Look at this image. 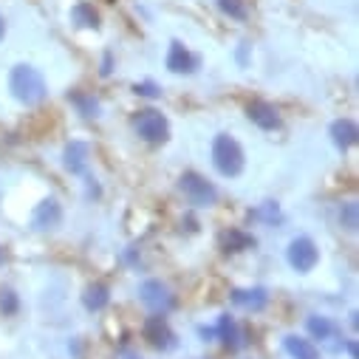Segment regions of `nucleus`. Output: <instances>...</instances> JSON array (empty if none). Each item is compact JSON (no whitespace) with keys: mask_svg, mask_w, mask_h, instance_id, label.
Returning a JSON list of instances; mask_svg holds the SVG:
<instances>
[{"mask_svg":"<svg viewBox=\"0 0 359 359\" xmlns=\"http://www.w3.org/2000/svg\"><path fill=\"white\" fill-rule=\"evenodd\" d=\"M9 91L18 102L23 105H37L46 100L48 88H46V79L37 68L32 65H15L12 74H9Z\"/></svg>","mask_w":359,"mask_h":359,"instance_id":"f257e3e1","label":"nucleus"},{"mask_svg":"<svg viewBox=\"0 0 359 359\" xmlns=\"http://www.w3.org/2000/svg\"><path fill=\"white\" fill-rule=\"evenodd\" d=\"M212 164L221 175L226 178H235L243 172L246 167V156H243V147L229 136V133H218L212 139Z\"/></svg>","mask_w":359,"mask_h":359,"instance_id":"f03ea898","label":"nucleus"},{"mask_svg":"<svg viewBox=\"0 0 359 359\" xmlns=\"http://www.w3.org/2000/svg\"><path fill=\"white\" fill-rule=\"evenodd\" d=\"M178 190L184 193V198L193 204V207H212L218 201V190L212 182H207V178L196 170H187L182 172V178H178Z\"/></svg>","mask_w":359,"mask_h":359,"instance_id":"7ed1b4c3","label":"nucleus"},{"mask_svg":"<svg viewBox=\"0 0 359 359\" xmlns=\"http://www.w3.org/2000/svg\"><path fill=\"white\" fill-rule=\"evenodd\" d=\"M133 130L139 139H144L147 144H161L170 139V122L164 119V114H158L156 108H144L133 116Z\"/></svg>","mask_w":359,"mask_h":359,"instance_id":"20e7f679","label":"nucleus"},{"mask_svg":"<svg viewBox=\"0 0 359 359\" xmlns=\"http://www.w3.org/2000/svg\"><path fill=\"white\" fill-rule=\"evenodd\" d=\"M286 257H289V263H292L294 272L306 275V272H311V269L317 266L320 252H317V243H314L311 238H306V235H303V238H294V241L289 243Z\"/></svg>","mask_w":359,"mask_h":359,"instance_id":"39448f33","label":"nucleus"},{"mask_svg":"<svg viewBox=\"0 0 359 359\" xmlns=\"http://www.w3.org/2000/svg\"><path fill=\"white\" fill-rule=\"evenodd\" d=\"M142 334H144L147 345H150V348H156V351H172V348H175V334H172L170 323L164 320V314L147 317V320H144Z\"/></svg>","mask_w":359,"mask_h":359,"instance_id":"423d86ee","label":"nucleus"},{"mask_svg":"<svg viewBox=\"0 0 359 359\" xmlns=\"http://www.w3.org/2000/svg\"><path fill=\"white\" fill-rule=\"evenodd\" d=\"M139 297H142V303H144L147 309H153V311H158V314L170 311L172 303H175L172 292H170L167 283H161V280H144V283L139 286Z\"/></svg>","mask_w":359,"mask_h":359,"instance_id":"0eeeda50","label":"nucleus"},{"mask_svg":"<svg viewBox=\"0 0 359 359\" xmlns=\"http://www.w3.org/2000/svg\"><path fill=\"white\" fill-rule=\"evenodd\" d=\"M164 62H167V68L172 74H196L198 65H201L198 54H193L182 40H172L170 43V51H167V60Z\"/></svg>","mask_w":359,"mask_h":359,"instance_id":"6e6552de","label":"nucleus"},{"mask_svg":"<svg viewBox=\"0 0 359 359\" xmlns=\"http://www.w3.org/2000/svg\"><path fill=\"white\" fill-rule=\"evenodd\" d=\"M246 116H249L257 128H263V130H275V128H280V114H278V108H275V105H269V102H263V100L249 102V105H246Z\"/></svg>","mask_w":359,"mask_h":359,"instance_id":"1a4fd4ad","label":"nucleus"},{"mask_svg":"<svg viewBox=\"0 0 359 359\" xmlns=\"http://www.w3.org/2000/svg\"><path fill=\"white\" fill-rule=\"evenodd\" d=\"M71 23L76 29H85V32H100L102 29L100 12L94 9V4H88V0H79V4L71 6Z\"/></svg>","mask_w":359,"mask_h":359,"instance_id":"9d476101","label":"nucleus"},{"mask_svg":"<svg viewBox=\"0 0 359 359\" xmlns=\"http://www.w3.org/2000/svg\"><path fill=\"white\" fill-rule=\"evenodd\" d=\"M331 139H334V144H337L339 150L353 147V144L359 142V128H356V122H353V119H337V122L331 125Z\"/></svg>","mask_w":359,"mask_h":359,"instance_id":"9b49d317","label":"nucleus"},{"mask_svg":"<svg viewBox=\"0 0 359 359\" xmlns=\"http://www.w3.org/2000/svg\"><path fill=\"white\" fill-rule=\"evenodd\" d=\"M60 218H62L60 204L54 198H46L43 204H37V210L32 215V224H34V229H51V226L60 224Z\"/></svg>","mask_w":359,"mask_h":359,"instance_id":"f8f14e48","label":"nucleus"},{"mask_svg":"<svg viewBox=\"0 0 359 359\" xmlns=\"http://www.w3.org/2000/svg\"><path fill=\"white\" fill-rule=\"evenodd\" d=\"M232 303L243 306V309H252V311H260V309H266L269 294H266V289H235Z\"/></svg>","mask_w":359,"mask_h":359,"instance_id":"ddd939ff","label":"nucleus"},{"mask_svg":"<svg viewBox=\"0 0 359 359\" xmlns=\"http://www.w3.org/2000/svg\"><path fill=\"white\" fill-rule=\"evenodd\" d=\"M108 303H111V289L105 283H91L82 294V306L88 311H102Z\"/></svg>","mask_w":359,"mask_h":359,"instance_id":"4468645a","label":"nucleus"},{"mask_svg":"<svg viewBox=\"0 0 359 359\" xmlns=\"http://www.w3.org/2000/svg\"><path fill=\"white\" fill-rule=\"evenodd\" d=\"M65 170L68 172H85V167H88V144L85 142H71L68 147H65Z\"/></svg>","mask_w":359,"mask_h":359,"instance_id":"2eb2a0df","label":"nucleus"},{"mask_svg":"<svg viewBox=\"0 0 359 359\" xmlns=\"http://www.w3.org/2000/svg\"><path fill=\"white\" fill-rule=\"evenodd\" d=\"M255 246V238L252 235H246L243 229H226V232H221V249L224 252H243V249H252Z\"/></svg>","mask_w":359,"mask_h":359,"instance_id":"dca6fc26","label":"nucleus"},{"mask_svg":"<svg viewBox=\"0 0 359 359\" xmlns=\"http://www.w3.org/2000/svg\"><path fill=\"white\" fill-rule=\"evenodd\" d=\"M283 345H286V351L294 356V359H320V353H317V348H314V342L311 339H303V337H286L283 339Z\"/></svg>","mask_w":359,"mask_h":359,"instance_id":"f3484780","label":"nucleus"},{"mask_svg":"<svg viewBox=\"0 0 359 359\" xmlns=\"http://www.w3.org/2000/svg\"><path fill=\"white\" fill-rule=\"evenodd\" d=\"M68 102L85 116V119H97L100 116V102L91 97V94H82V91H71L68 94Z\"/></svg>","mask_w":359,"mask_h":359,"instance_id":"a211bd4d","label":"nucleus"},{"mask_svg":"<svg viewBox=\"0 0 359 359\" xmlns=\"http://www.w3.org/2000/svg\"><path fill=\"white\" fill-rule=\"evenodd\" d=\"M218 337H221V342L226 348H238L241 345V331H238V325H235V320L229 314H224L218 320Z\"/></svg>","mask_w":359,"mask_h":359,"instance_id":"6ab92c4d","label":"nucleus"},{"mask_svg":"<svg viewBox=\"0 0 359 359\" xmlns=\"http://www.w3.org/2000/svg\"><path fill=\"white\" fill-rule=\"evenodd\" d=\"M306 328H309V334H311L314 339H331V337H334V331H337V328H334V323H331L328 317H317V314L306 320Z\"/></svg>","mask_w":359,"mask_h":359,"instance_id":"aec40b11","label":"nucleus"},{"mask_svg":"<svg viewBox=\"0 0 359 359\" xmlns=\"http://www.w3.org/2000/svg\"><path fill=\"white\" fill-rule=\"evenodd\" d=\"M218 4V9L226 15V18H232V20H246V4L243 0H215Z\"/></svg>","mask_w":359,"mask_h":359,"instance_id":"412c9836","label":"nucleus"},{"mask_svg":"<svg viewBox=\"0 0 359 359\" xmlns=\"http://www.w3.org/2000/svg\"><path fill=\"white\" fill-rule=\"evenodd\" d=\"M339 224H342L345 229H351V232L359 226V207H356L353 201L342 204V210H339Z\"/></svg>","mask_w":359,"mask_h":359,"instance_id":"4be33fe9","label":"nucleus"},{"mask_svg":"<svg viewBox=\"0 0 359 359\" xmlns=\"http://www.w3.org/2000/svg\"><path fill=\"white\" fill-rule=\"evenodd\" d=\"M18 294L12 292V289H0V311L4 314H15L18 311Z\"/></svg>","mask_w":359,"mask_h":359,"instance_id":"5701e85b","label":"nucleus"},{"mask_svg":"<svg viewBox=\"0 0 359 359\" xmlns=\"http://www.w3.org/2000/svg\"><path fill=\"white\" fill-rule=\"evenodd\" d=\"M133 94H136V97L156 100V97H161V88H158L156 82H136V85H133Z\"/></svg>","mask_w":359,"mask_h":359,"instance_id":"b1692460","label":"nucleus"},{"mask_svg":"<svg viewBox=\"0 0 359 359\" xmlns=\"http://www.w3.org/2000/svg\"><path fill=\"white\" fill-rule=\"evenodd\" d=\"M100 74H102V76H111V74H114V51H105V54H102Z\"/></svg>","mask_w":359,"mask_h":359,"instance_id":"393cba45","label":"nucleus"},{"mask_svg":"<svg viewBox=\"0 0 359 359\" xmlns=\"http://www.w3.org/2000/svg\"><path fill=\"white\" fill-rule=\"evenodd\" d=\"M246 54H249V43H241V48H238V62L241 65H246Z\"/></svg>","mask_w":359,"mask_h":359,"instance_id":"a878e982","label":"nucleus"},{"mask_svg":"<svg viewBox=\"0 0 359 359\" xmlns=\"http://www.w3.org/2000/svg\"><path fill=\"white\" fill-rule=\"evenodd\" d=\"M4 37H6V18L0 15V43H4Z\"/></svg>","mask_w":359,"mask_h":359,"instance_id":"bb28decb","label":"nucleus"},{"mask_svg":"<svg viewBox=\"0 0 359 359\" xmlns=\"http://www.w3.org/2000/svg\"><path fill=\"white\" fill-rule=\"evenodd\" d=\"M0 263H4V249H0Z\"/></svg>","mask_w":359,"mask_h":359,"instance_id":"cd10ccee","label":"nucleus"}]
</instances>
